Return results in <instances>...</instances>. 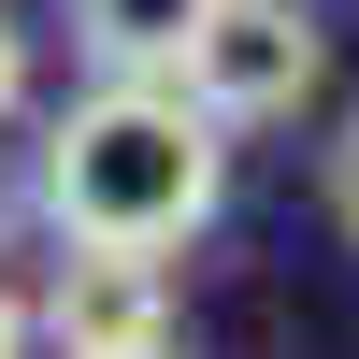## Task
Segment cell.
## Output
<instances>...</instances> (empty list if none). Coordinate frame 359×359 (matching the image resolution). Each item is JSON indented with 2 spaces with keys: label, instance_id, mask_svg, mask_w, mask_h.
<instances>
[{
  "label": "cell",
  "instance_id": "obj_5",
  "mask_svg": "<svg viewBox=\"0 0 359 359\" xmlns=\"http://www.w3.org/2000/svg\"><path fill=\"white\" fill-rule=\"evenodd\" d=\"M29 115V15H0V130Z\"/></svg>",
  "mask_w": 359,
  "mask_h": 359
},
{
  "label": "cell",
  "instance_id": "obj_3",
  "mask_svg": "<svg viewBox=\"0 0 359 359\" xmlns=\"http://www.w3.org/2000/svg\"><path fill=\"white\" fill-rule=\"evenodd\" d=\"M43 331L72 345V359H144V345H172V259L57 245V273H43Z\"/></svg>",
  "mask_w": 359,
  "mask_h": 359
},
{
  "label": "cell",
  "instance_id": "obj_4",
  "mask_svg": "<svg viewBox=\"0 0 359 359\" xmlns=\"http://www.w3.org/2000/svg\"><path fill=\"white\" fill-rule=\"evenodd\" d=\"M201 15L216 0H72V43L101 57V72H187V43H201Z\"/></svg>",
  "mask_w": 359,
  "mask_h": 359
},
{
  "label": "cell",
  "instance_id": "obj_6",
  "mask_svg": "<svg viewBox=\"0 0 359 359\" xmlns=\"http://www.w3.org/2000/svg\"><path fill=\"white\" fill-rule=\"evenodd\" d=\"M331 230L359 245V115H345V144H331Z\"/></svg>",
  "mask_w": 359,
  "mask_h": 359
},
{
  "label": "cell",
  "instance_id": "obj_1",
  "mask_svg": "<svg viewBox=\"0 0 359 359\" xmlns=\"http://www.w3.org/2000/svg\"><path fill=\"white\" fill-rule=\"evenodd\" d=\"M230 201V130L158 72H101L86 101L43 115L29 144V216L57 245H101V259H172L201 245Z\"/></svg>",
  "mask_w": 359,
  "mask_h": 359
},
{
  "label": "cell",
  "instance_id": "obj_7",
  "mask_svg": "<svg viewBox=\"0 0 359 359\" xmlns=\"http://www.w3.org/2000/svg\"><path fill=\"white\" fill-rule=\"evenodd\" d=\"M43 345V302H29V287H0V359H29Z\"/></svg>",
  "mask_w": 359,
  "mask_h": 359
},
{
  "label": "cell",
  "instance_id": "obj_2",
  "mask_svg": "<svg viewBox=\"0 0 359 359\" xmlns=\"http://www.w3.org/2000/svg\"><path fill=\"white\" fill-rule=\"evenodd\" d=\"M172 86H187L216 130H273V115H302L316 86H331V29H316V0H216Z\"/></svg>",
  "mask_w": 359,
  "mask_h": 359
},
{
  "label": "cell",
  "instance_id": "obj_8",
  "mask_svg": "<svg viewBox=\"0 0 359 359\" xmlns=\"http://www.w3.org/2000/svg\"><path fill=\"white\" fill-rule=\"evenodd\" d=\"M144 359H187V345H144Z\"/></svg>",
  "mask_w": 359,
  "mask_h": 359
}]
</instances>
